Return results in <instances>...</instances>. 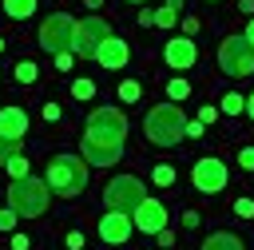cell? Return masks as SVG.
<instances>
[{
    "label": "cell",
    "instance_id": "6da1fadb",
    "mask_svg": "<svg viewBox=\"0 0 254 250\" xmlns=\"http://www.w3.org/2000/svg\"><path fill=\"white\" fill-rule=\"evenodd\" d=\"M123 147H127V115L119 107H95L79 139L83 159L91 167H111L123 159Z\"/></svg>",
    "mask_w": 254,
    "mask_h": 250
},
{
    "label": "cell",
    "instance_id": "7a4b0ae2",
    "mask_svg": "<svg viewBox=\"0 0 254 250\" xmlns=\"http://www.w3.org/2000/svg\"><path fill=\"white\" fill-rule=\"evenodd\" d=\"M143 135L155 147H179L187 139V115L179 111V103H155L143 115Z\"/></svg>",
    "mask_w": 254,
    "mask_h": 250
},
{
    "label": "cell",
    "instance_id": "3957f363",
    "mask_svg": "<svg viewBox=\"0 0 254 250\" xmlns=\"http://www.w3.org/2000/svg\"><path fill=\"white\" fill-rule=\"evenodd\" d=\"M44 183H48L60 198L83 194V187H87V159H83V155H56V159L48 163Z\"/></svg>",
    "mask_w": 254,
    "mask_h": 250
},
{
    "label": "cell",
    "instance_id": "277c9868",
    "mask_svg": "<svg viewBox=\"0 0 254 250\" xmlns=\"http://www.w3.org/2000/svg\"><path fill=\"white\" fill-rule=\"evenodd\" d=\"M48 194H52V187L36 175L12 179L8 183V210H16L20 218H40L48 210Z\"/></svg>",
    "mask_w": 254,
    "mask_h": 250
},
{
    "label": "cell",
    "instance_id": "5b68a950",
    "mask_svg": "<svg viewBox=\"0 0 254 250\" xmlns=\"http://www.w3.org/2000/svg\"><path fill=\"white\" fill-rule=\"evenodd\" d=\"M218 71L230 75V79L254 75V44L246 36H226L218 44Z\"/></svg>",
    "mask_w": 254,
    "mask_h": 250
},
{
    "label": "cell",
    "instance_id": "8992f818",
    "mask_svg": "<svg viewBox=\"0 0 254 250\" xmlns=\"http://www.w3.org/2000/svg\"><path fill=\"white\" fill-rule=\"evenodd\" d=\"M103 202H107V210L135 214V210L147 202V187H143V179H135V175H115V179L103 187Z\"/></svg>",
    "mask_w": 254,
    "mask_h": 250
},
{
    "label": "cell",
    "instance_id": "52a82bcc",
    "mask_svg": "<svg viewBox=\"0 0 254 250\" xmlns=\"http://www.w3.org/2000/svg\"><path fill=\"white\" fill-rule=\"evenodd\" d=\"M75 24H79V20H71L67 12H52V16L40 24V48L52 52V56L71 52V48H75Z\"/></svg>",
    "mask_w": 254,
    "mask_h": 250
},
{
    "label": "cell",
    "instance_id": "ba28073f",
    "mask_svg": "<svg viewBox=\"0 0 254 250\" xmlns=\"http://www.w3.org/2000/svg\"><path fill=\"white\" fill-rule=\"evenodd\" d=\"M111 40V28H107V20L103 16H87V20H79L75 24V56H83V60H95L99 56V48Z\"/></svg>",
    "mask_w": 254,
    "mask_h": 250
},
{
    "label": "cell",
    "instance_id": "9c48e42d",
    "mask_svg": "<svg viewBox=\"0 0 254 250\" xmlns=\"http://www.w3.org/2000/svg\"><path fill=\"white\" fill-rule=\"evenodd\" d=\"M190 183H194V190H202V194H218V190L230 183L226 163H222V159H214V155L198 159V163L190 167Z\"/></svg>",
    "mask_w": 254,
    "mask_h": 250
},
{
    "label": "cell",
    "instance_id": "30bf717a",
    "mask_svg": "<svg viewBox=\"0 0 254 250\" xmlns=\"http://www.w3.org/2000/svg\"><path fill=\"white\" fill-rule=\"evenodd\" d=\"M95 230H99V238H103L107 246H127V242H131V230H135V218L123 214V210H107Z\"/></svg>",
    "mask_w": 254,
    "mask_h": 250
},
{
    "label": "cell",
    "instance_id": "8fae6325",
    "mask_svg": "<svg viewBox=\"0 0 254 250\" xmlns=\"http://www.w3.org/2000/svg\"><path fill=\"white\" fill-rule=\"evenodd\" d=\"M163 60H167V67H179V71H187V67H194V60H198V48H194V40H190V36H175V40H167V48H163Z\"/></svg>",
    "mask_w": 254,
    "mask_h": 250
},
{
    "label": "cell",
    "instance_id": "7c38bea8",
    "mask_svg": "<svg viewBox=\"0 0 254 250\" xmlns=\"http://www.w3.org/2000/svg\"><path fill=\"white\" fill-rule=\"evenodd\" d=\"M131 218H135V230H143V234H159V230H167V206H163L159 198H147Z\"/></svg>",
    "mask_w": 254,
    "mask_h": 250
},
{
    "label": "cell",
    "instance_id": "4fadbf2b",
    "mask_svg": "<svg viewBox=\"0 0 254 250\" xmlns=\"http://www.w3.org/2000/svg\"><path fill=\"white\" fill-rule=\"evenodd\" d=\"M127 60H131V44H127V40H119V36H111V40L99 48V56H95V63H99V67H107V71L123 67Z\"/></svg>",
    "mask_w": 254,
    "mask_h": 250
},
{
    "label": "cell",
    "instance_id": "5bb4252c",
    "mask_svg": "<svg viewBox=\"0 0 254 250\" xmlns=\"http://www.w3.org/2000/svg\"><path fill=\"white\" fill-rule=\"evenodd\" d=\"M0 135H8V139H24L28 135V111H20V107H0Z\"/></svg>",
    "mask_w": 254,
    "mask_h": 250
},
{
    "label": "cell",
    "instance_id": "9a60e30c",
    "mask_svg": "<svg viewBox=\"0 0 254 250\" xmlns=\"http://www.w3.org/2000/svg\"><path fill=\"white\" fill-rule=\"evenodd\" d=\"M202 250H246V246H242L238 234H230V230H214V234H206Z\"/></svg>",
    "mask_w": 254,
    "mask_h": 250
},
{
    "label": "cell",
    "instance_id": "2e32d148",
    "mask_svg": "<svg viewBox=\"0 0 254 250\" xmlns=\"http://www.w3.org/2000/svg\"><path fill=\"white\" fill-rule=\"evenodd\" d=\"M36 4H40V0H4V12H8L12 20H28V16L36 12Z\"/></svg>",
    "mask_w": 254,
    "mask_h": 250
},
{
    "label": "cell",
    "instance_id": "e0dca14e",
    "mask_svg": "<svg viewBox=\"0 0 254 250\" xmlns=\"http://www.w3.org/2000/svg\"><path fill=\"white\" fill-rule=\"evenodd\" d=\"M218 107H222V115H242V111H246V95H238V91H226Z\"/></svg>",
    "mask_w": 254,
    "mask_h": 250
},
{
    "label": "cell",
    "instance_id": "ac0fdd59",
    "mask_svg": "<svg viewBox=\"0 0 254 250\" xmlns=\"http://www.w3.org/2000/svg\"><path fill=\"white\" fill-rule=\"evenodd\" d=\"M36 75H40V67H36L32 60H20V63H16V79H20V83H36Z\"/></svg>",
    "mask_w": 254,
    "mask_h": 250
},
{
    "label": "cell",
    "instance_id": "d6986e66",
    "mask_svg": "<svg viewBox=\"0 0 254 250\" xmlns=\"http://www.w3.org/2000/svg\"><path fill=\"white\" fill-rule=\"evenodd\" d=\"M167 95H171V103H179V99H187V95H190V83L179 75V79H171V83H167Z\"/></svg>",
    "mask_w": 254,
    "mask_h": 250
},
{
    "label": "cell",
    "instance_id": "ffe728a7",
    "mask_svg": "<svg viewBox=\"0 0 254 250\" xmlns=\"http://www.w3.org/2000/svg\"><path fill=\"white\" fill-rule=\"evenodd\" d=\"M151 179H155V187H171L175 183V167L171 163H155V175Z\"/></svg>",
    "mask_w": 254,
    "mask_h": 250
},
{
    "label": "cell",
    "instance_id": "44dd1931",
    "mask_svg": "<svg viewBox=\"0 0 254 250\" xmlns=\"http://www.w3.org/2000/svg\"><path fill=\"white\" fill-rule=\"evenodd\" d=\"M4 167H8V175H12V179H24V175H32V171H28V159H24V155H12V159H8Z\"/></svg>",
    "mask_w": 254,
    "mask_h": 250
},
{
    "label": "cell",
    "instance_id": "7402d4cb",
    "mask_svg": "<svg viewBox=\"0 0 254 250\" xmlns=\"http://www.w3.org/2000/svg\"><path fill=\"white\" fill-rule=\"evenodd\" d=\"M71 95H75V99H91V95H95V83H91V79H75V83H71Z\"/></svg>",
    "mask_w": 254,
    "mask_h": 250
},
{
    "label": "cell",
    "instance_id": "603a6c76",
    "mask_svg": "<svg viewBox=\"0 0 254 250\" xmlns=\"http://www.w3.org/2000/svg\"><path fill=\"white\" fill-rule=\"evenodd\" d=\"M119 99H123V103H135V99H139V83H135V79H123V83H119Z\"/></svg>",
    "mask_w": 254,
    "mask_h": 250
},
{
    "label": "cell",
    "instance_id": "cb8c5ba5",
    "mask_svg": "<svg viewBox=\"0 0 254 250\" xmlns=\"http://www.w3.org/2000/svg\"><path fill=\"white\" fill-rule=\"evenodd\" d=\"M12 155H20V143H16V139H8V135H0V163H8Z\"/></svg>",
    "mask_w": 254,
    "mask_h": 250
},
{
    "label": "cell",
    "instance_id": "d4e9b609",
    "mask_svg": "<svg viewBox=\"0 0 254 250\" xmlns=\"http://www.w3.org/2000/svg\"><path fill=\"white\" fill-rule=\"evenodd\" d=\"M171 24H175V8H167V4L155 8V28H171Z\"/></svg>",
    "mask_w": 254,
    "mask_h": 250
},
{
    "label": "cell",
    "instance_id": "484cf974",
    "mask_svg": "<svg viewBox=\"0 0 254 250\" xmlns=\"http://www.w3.org/2000/svg\"><path fill=\"white\" fill-rule=\"evenodd\" d=\"M234 214L238 218H254V198H238L234 202Z\"/></svg>",
    "mask_w": 254,
    "mask_h": 250
},
{
    "label": "cell",
    "instance_id": "4316f807",
    "mask_svg": "<svg viewBox=\"0 0 254 250\" xmlns=\"http://www.w3.org/2000/svg\"><path fill=\"white\" fill-rule=\"evenodd\" d=\"M16 218H20L16 210H0V230H12V226H16Z\"/></svg>",
    "mask_w": 254,
    "mask_h": 250
},
{
    "label": "cell",
    "instance_id": "83f0119b",
    "mask_svg": "<svg viewBox=\"0 0 254 250\" xmlns=\"http://www.w3.org/2000/svg\"><path fill=\"white\" fill-rule=\"evenodd\" d=\"M238 163H242L246 171H254V147H242V151H238Z\"/></svg>",
    "mask_w": 254,
    "mask_h": 250
},
{
    "label": "cell",
    "instance_id": "f1b7e54d",
    "mask_svg": "<svg viewBox=\"0 0 254 250\" xmlns=\"http://www.w3.org/2000/svg\"><path fill=\"white\" fill-rule=\"evenodd\" d=\"M214 119H218V107H210V103H206V107L198 111V123H214Z\"/></svg>",
    "mask_w": 254,
    "mask_h": 250
},
{
    "label": "cell",
    "instance_id": "f546056e",
    "mask_svg": "<svg viewBox=\"0 0 254 250\" xmlns=\"http://www.w3.org/2000/svg\"><path fill=\"white\" fill-rule=\"evenodd\" d=\"M198 32V20L194 16H183V36H194Z\"/></svg>",
    "mask_w": 254,
    "mask_h": 250
},
{
    "label": "cell",
    "instance_id": "4dcf8cb0",
    "mask_svg": "<svg viewBox=\"0 0 254 250\" xmlns=\"http://www.w3.org/2000/svg\"><path fill=\"white\" fill-rule=\"evenodd\" d=\"M71 56H75V52H64V56H56V71H67V67H71Z\"/></svg>",
    "mask_w": 254,
    "mask_h": 250
},
{
    "label": "cell",
    "instance_id": "1f68e13d",
    "mask_svg": "<svg viewBox=\"0 0 254 250\" xmlns=\"http://www.w3.org/2000/svg\"><path fill=\"white\" fill-rule=\"evenodd\" d=\"M139 24H143V28H155V12L143 8V12H139Z\"/></svg>",
    "mask_w": 254,
    "mask_h": 250
},
{
    "label": "cell",
    "instance_id": "d6a6232c",
    "mask_svg": "<svg viewBox=\"0 0 254 250\" xmlns=\"http://www.w3.org/2000/svg\"><path fill=\"white\" fill-rule=\"evenodd\" d=\"M44 119L56 123V119H60V107H56V103H44Z\"/></svg>",
    "mask_w": 254,
    "mask_h": 250
},
{
    "label": "cell",
    "instance_id": "836d02e7",
    "mask_svg": "<svg viewBox=\"0 0 254 250\" xmlns=\"http://www.w3.org/2000/svg\"><path fill=\"white\" fill-rule=\"evenodd\" d=\"M183 226H187V230L198 226V210H183Z\"/></svg>",
    "mask_w": 254,
    "mask_h": 250
},
{
    "label": "cell",
    "instance_id": "e575fe53",
    "mask_svg": "<svg viewBox=\"0 0 254 250\" xmlns=\"http://www.w3.org/2000/svg\"><path fill=\"white\" fill-rule=\"evenodd\" d=\"M79 246H83V234L71 230V234H67V250H79Z\"/></svg>",
    "mask_w": 254,
    "mask_h": 250
},
{
    "label": "cell",
    "instance_id": "d590c367",
    "mask_svg": "<svg viewBox=\"0 0 254 250\" xmlns=\"http://www.w3.org/2000/svg\"><path fill=\"white\" fill-rule=\"evenodd\" d=\"M198 135H202V123H198V119H194V123H187V139H198Z\"/></svg>",
    "mask_w": 254,
    "mask_h": 250
},
{
    "label": "cell",
    "instance_id": "8d00e7d4",
    "mask_svg": "<svg viewBox=\"0 0 254 250\" xmlns=\"http://www.w3.org/2000/svg\"><path fill=\"white\" fill-rule=\"evenodd\" d=\"M12 250H28V234H12Z\"/></svg>",
    "mask_w": 254,
    "mask_h": 250
},
{
    "label": "cell",
    "instance_id": "74e56055",
    "mask_svg": "<svg viewBox=\"0 0 254 250\" xmlns=\"http://www.w3.org/2000/svg\"><path fill=\"white\" fill-rule=\"evenodd\" d=\"M159 246H175V234L171 230H159Z\"/></svg>",
    "mask_w": 254,
    "mask_h": 250
},
{
    "label": "cell",
    "instance_id": "f35d334b",
    "mask_svg": "<svg viewBox=\"0 0 254 250\" xmlns=\"http://www.w3.org/2000/svg\"><path fill=\"white\" fill-rule=\"evenodd\" d=\"M238 8H242L246 16H254V0H238Z\"/></svg>",
    "mask_w": 254,
    "mask_h": 250
},
{
    "label": "cell",
    "instance_id": "ab89813d",
    "mask_svg": "<svg viewBox=\"0 0 254 250\" xmlns=\"http://www.w3.org/2000/svg\"><path fill=\"white\" fill-rule=\"evenodd\" d=\"M242 36H246V40L254 44V16H250V24H246V32H242Z\"/></svg>",
    "mask_w": 254,
    "mask_h": 250
},
{
    "label": "cell",
    "instance_id": "60d3db41",
    "mask_svg": "<svg viewBox=\"0 0 254 250\" xmlns=\"http://www.w3.org/2000/svg\"><path fill=\"white\" fill-rule=\"evenodd\" d=\"M246 111H250V119H254V91H250V99H246Z\"/></svg>",
    "mask_w": 254,
    "mask_h": 250
},
{
    "label": "cell",
    "instance_id": "b9f144b4",
    "mask_svg": "<svg viewBox=\"0 0 254 250\" xmlns=\"http://www.w3.org/2000/svg\"><path fill=\"white\" fill-rule=\"evenodd\" d=\"M83 4H87V8H91V12H95V8H99V4H103V0H83Z\"/></svg>",
    "mask_w": 254,
    "mask_h": 250
},
{
    "label": "cell",
    "instance_id": "7bdbcfd3",
    "mask_svg": "<svg viewBox=\"0 0 254 250\" xmlns=\"http://www.w3.org/2000/svg\"><path fill=\"white\" fill-rule=\"evenodd\" d=\"M123 4H147V0H123Z\"/></svg>",
    "mask_w": 254,
    "mask_h": 250
},
{
    "label": "cell",
    "instance_id": "ee69618b",
    "mask_svg": "<svg viewBox=\"0 0 254 250\" xmlns=\"http://www.w3.org/2000/svg\"><path fill=\"white\" fill-rule=\"evenodd\" d=\"M0 52H4V36H0Z\"/></svg>",
    "mask_w": 254,
    "mask_h": 250
},
{
    "label": "cell",
    "instance_id": "f6af8a7d",
    "mask_svg": "<svg viewBox=\"0 0 254 250\" xmlns=\"http://www.w3.org/2000/svg\"><path fill=\"white\" fill-rule=\"evenodd\" d=\"M210 4H214V0H210Z\"/></svg>",
    "mask_w": 254,
    "mask_h": 250
}]
</instances>
